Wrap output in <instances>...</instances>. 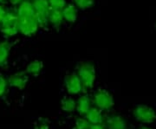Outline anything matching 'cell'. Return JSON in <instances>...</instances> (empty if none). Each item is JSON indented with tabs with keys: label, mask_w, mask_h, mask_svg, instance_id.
Here are the masks:
<instances>
[{
	"label": "cell",
	"mask_w": 156,
	"mask_h": 129,
	"mask_svg": "<svg viewBox=\"0 0 156 129\" xmlns=\"http://www.w3.org/2000/svg\"><path fill=\"white\" fill-rule=\"evenodd\" d=\"M75 4L81 9L90 8L94 5V0H74Z\"/></svg>",
	"instance_id": "obj_19"
},
{
	"label": "cell",
	"mask_w": 156,
	"mask_h": 129,
	"mask_svg": "<svg viewBox=\"0 0 156 129\" xmlns=\"http://www.w3.org/2000/svg\"><path fill=\"white\" fill-rule=\"evenodd\" d=\"M94 101L95 105L101 110L109 109L114 106V99L111 94L105 89H98L95 93Z\"/></svg>",
	"instance_id": "obj_5"
},
{
	"label": "cell",
	"mask_w": 156,
	"mask_h": 129,
	"mask_svg": "<svg viewBox=\"0 0 156 129\" xmlns=\"http://www.w3.org/2000/svg\"><path fill=\"white\" fill-rule=\"evenodd\" d=\"M107 129H127L126 120L120 115L108 116L106 120Z\"/></svg>",
	"instance_id": "obj_9"
},
{
	"label": "cell",
	"mask_w": 156,
	"mask_h": 129,
	"mask_svg": "<svg viewBox=\"0 0 156 129\" xmlns=\"http://www.w3.org/2000/svg\"><path fill=\"white\" fill-rule=\"evenodd\" d=\"M13 45L14 43H11L9 41H4L0 43V67L6 66L8 57Z\"/></svg>",
	"instance_id": "obj_10"
},
{
	"label": "cell",
	"mask_w": 156,
	"mask_h": 129,
	"mask_svg": "<svg viewBox=\"0 0 156 129\" xmlns=\"http://www.w3.org/2000/svg\"><path fill=\"white\" fill-rule=\"evenodd\" d=\"M89 129H106L104 126H102L101 124H91L90 125V128Z\"/></svg>",
	"instance_id": "obj_23"
},
{
	"label": "cell",
	"mask_w": 156,
	"mask_h": 129,
	"mask_svg": "<svg viewBox=\"0 0 156 129\" xmlns=\"http://www.w3.org/2000/svg\"><path fill=\"white\" fill-rule=\"evenodd\" d=\"M62 12L63 18L66 19L68 22L74 23L76 20L77 11H76V8L75 5H65V7L62 10Z\"/></svg>",
	"instance_id": "obj_13"
},
{
	"label": "cell",
	"mask_w": 156,
	"mask_h": 129,
	"mask_svg": "<svg viewBox=\"0 0 156 129\" xmlns=\"http://www.w3.org/2000/svg\"><path fill=\"white\" fill-rule=\"evenodd\" d=\"M29 77L26 72H18L11 75L7 80L8 84L18 89H23L28 82Z\"/></svg>",
	"instance_id": "obj_8"
},
{
	"label": "cell",
	"mask_w": 156,
	"mask_h": 129,
	"mask_svg": "<svg viewBox=\"0 0 156 129\" xmlns=\"http://www.w3.org/2000/svg\"><path fill=\"white\" fill-rule=\"evenodd\" d=\"M36 129H49V123L46 119H40L36 124Z\"/></svg>",
	"instance_id": "obj_21"
},
{
	"label": "cell",
	"mask_w": 156,
	"mask_h": 129,
	"mask_svg": "<svg viewBox=\"0 0 156 129\" xmlns=\"http://www.w3.org/2000/svg\"><path fill=\"white\" fill-rule=\"evenodd\" d=\"M76 108L79 113L86 114L90 108V100H89V96H83L80 97V99L78 100L76 103Z\"/></svg>",
	"instance_id": "obj_14"
},
{
	"label": "cell",
	"mask_w": 156,
	"mask_h": 129,
	"mask_svg": "<svg viewBox=\"0 0 156 129\" xmlns=\"http://www.w3.org/2000/svg\"><path fill=\"white\" fill-rule=\"evenodd\" d=\"M6 11H7L5 9V7L0 5V23H1V22H2V20L4 19L5 16Z\"/></svg>",
	"instance_id": "obj_22"
},
{
	"label": "cell",
	"mask_w": 156,
	"mask_h": 129,
	"mask_svg": "<svg viewBox=\"0 0 156 129\" xmlns=\"http://www.w3.org/2000/svg\"><path fill=\"white\" fill-rule=\"evenodd\" d=\"M33 8L35 11V17L37 20L39 27L45 28L49 22V12L50 6L48 0H34Z\"/></svg>",
	"instance_id": "obj_3"
},
{
	"label": "cell",
	"mask_w": 156,
	"mask_h": 129,
	"mask_svg": "<svg viewBox=\"0 0 156 129\" xmlns=\"http://www.w3.org/2000/svg\"><path fill=\"white\" fill-rule=\"evenodd\" d=\"M78 76L83 89H91L95 80V69L91 62H82L78 65Z\"/></svg>",
	"instance_id": "obj_2"
},
{
	"label": "cell",
	"mask_w": 156,
	"mask_h": 129,
	"mask_svg": "<svg viewBox=\"0 0 156 129\" xmlns=\"http://www.w3.org/2000/svg\"><path fill=\"white\" fill-rule=\"evenodd\" d=\"M91 123L87 119L78 118L76 121V129H89Z\"/></svg>",
	"instance_id": "obj_18"
},
{
	"label": "cell",
	"mask_w": 156,
	"mask_h": 129,
	"mask_svg": "<svg viewBox=\"0 0 156 129\" xmlns=\"http://www.w3.org/2000/svg\"><path fill=\"white\" fill-rule=\"evenodd\" d=\"M10 1H11V4H13V5H18V4H20L22 2L23 0H10Z\"/></svg>",
	"instance_id": "obj_24"
},
{
	"label": "cell",
	"mask_w": 156,
	"mask_h": 129,
	"mask_svg": "<svg viewBox=\"0 0 156 129\" xmlns=\"http://www.w3.org/2000/svg\"><path fill=\"white\" fill-rule=\"evenodd\" d=\"M63 20V16L62 10H56L50 8L49 12V21L56 29H58L61 26Z\"/></svg>",
	"instance_id": "obj_11"
},
{
	"label": "cell",
	"mask_w": 156,
	"mask_h": 129,
	"mask_svg": "<svg viewBox=\"0 0 156 129\" xmlns=\"http://www.w3.org/2000/svg\"><path fill=\"white\" fill-rule=\"evenodd\" d=\"M39 25L37 18L34 16L18 17V30L25 36H31L37 32Z\"/></svg>",
	"instance_id": "obj_4"
},
{
	"label": "cell",
	"mask_w": 156,
	"mask_h": 129,
	"mask_svg": "<svg viewBox=\"0 0 156 129\" xmlns=\"http://www.w3.org/2000/svg\"><path fill=\"white\" fill-rule=\"evenodd\" d=\"M0 30L6 37H13L19 32L17 11H8L0 23Z\"/></svg>",
	"instance_id": "obj_1"
},
{
	"label": "cell",
	"mask_w": 156,
	"mask_h": 129,
	"mask_svg": "<svg viewBox=\"0 0 156 129\" xmlns=\"http://www.w3.org/2000/svg\"><path fill=\"white\" fill-rule=\"evenodd\" d=\"M139 129H151V128H149V127H140V128Z\"/></svg>",
	"instance_id": "obj_26"
},
{
	"label": "cell",
	"mask_w": 156,
	"mask_h": 129,
	"mask_svg": "<svg viewBox=\"0 0 156 129\" xmlns=\"http://www.w3.org/2000/svg\"><path fill=\"white\" fill-rule=\"evenodd\" d=\"M6 3V0H0V5H4V4H5Z\"/></svg>",
	"instance_id": "obj_25"
},
{
	"label": "cell",
	"mask_w": 156,
	"mask_h": 129,
	"mask_svg": "<svg viewBox=\"0 0 156 129\" xmlns=\"http://www.w3.org/2000/svg\"><path fill=\"white\" fill-rule=\"evenodd\" d=\"M134 115L136 120L144 123H151L156 118L154 110L147 105H139L134 108Z\"/></svg>",
	"instance_id": "obj_6"
},
{
	"label": "cell",
	"mask_w": 156,
	"mask_h": 129,
	"mask_svg": "<svg viewBox=\"0 0 156 129\" xmlns=\"http://www.w3.org/2000/svg\"><path fill=\"white\" fill-rule=\"evenodd\" d=\"M65 87H66L68 92L72 95L78 94L83 89L82 82L76 74H71V75H69L66 76Z\"/></svg>",
	"instance_id": "obj_7"
},
{
	"label": "cell",
	"mask_w": 156,
	"mask_h": 129,
	"mask_svg": "<svg viewBox=\"0 0 156 129\" xmlns=\"http://www.w3.org/2000/svg\"><path fill=\"white\" fill-rule=\"evenodd\" d=\"M48 1H49L50 8H52V9L62 10L66 5L65 0H48Z\"/></svg>",
	"instance_id": "obj_17"
},
{
	"label": "cell",
	"mask_w": 156,
	"mask_h": 129,
	"mask_svg": "<svg viewBox=\"0 0 156 129\" xmlns=\"http://www.w3.org/2000/svg\"><path fill=\"white\" fill-rule=\"evenodd\" d=\"M86 118L91 124H101L103 122V116L100 109L93 107L89 108L86 113Z\"/></svg>",
	"instance_id": "obj_12"
},
{
	"label": "cell",
	"mask_w": 156,
	"mask_h": 129,
	"mask_svg": "<svg viewBox=\"0 0 156 129\" xmlns=\"http://www.w3.org/2000/svg\"><path fill=\"white\" fill-rule=\"evenodd\" d=\"M7 85H8L7 80L3 75H0V97L5 95L7 89Z\"/></svg>",
	"instance_id": "obj_20"
},
{
	"label": "cell",
	"mask_w": 156,
	"mask_h": 129,
	"mask_svg": "<svg viewBox=\"0 0 156 129\" xmlns=\"http://www.w3.org/2000/svg\"><path fill=\"white\" fill-rule=\"evenodd\" d=\"M43 62L41 61H38V60H36V61H33L31 62L28 66H27V68H26V73L30 74L34 76H37L40 72L42 71L43 69Z\"/></svg>",
	"instance_id": "obj_15"
},
{
	"label": "cell",
	"mask_w": 156,
	"mask_h": 129,
	"mask_svg": "<svg viewBox=\"0 0 156 129\" xmlns=\"http://www.w3.org/2000/svg\"><path fill=\"white\" fill-rule=\"evenodd\" d=\"M61 106L63 111L68 113H71L76 109V102L75 101V100H73L72 98L65 97V98H63L62 100Z\"/></svg>",
	"instance_id": "obj_16"
}]
</instances>
